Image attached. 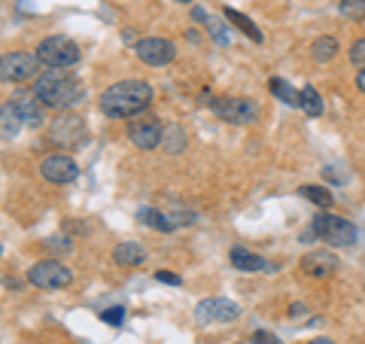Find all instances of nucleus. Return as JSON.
<instances>
[{
    "mask_svg": "<svg viewBox=\"0 0 365 344\" xmlns=\"http://www.w3.org/2000/svg\"><path fill=\"white\" fill-rule=\"evenodd\" d=\"M153 104V86L143 79H122L104 88L101 95V113L110 119H134Z\"/></svg>",
    "mask_w": 365,
    "mask_h": 344,
    "instance_id": "1",
    "label": "nucleus"
},
{
    "mask_svg": "<svg viewBox=\"0 0 365 344\" xmlns=\"http://www.w3.org/2000/svg\"><path fill=\"white\" fill-rule=\"evenodd\" d=\"M34 95L52 110H71V107L79 104V101H86V86H83V79H76L71 74L49 71V74L37 76Z\"/></svg>",
    "mask_w": 365,
    "mask_h": 344,
    "instance_id": "2",
    "label": "nucleus"
},
{
    "mask_svg": "<svg viewBox=\"0 0 365 344\" xmlns=\"http://www.w3.org/2000/svg\"><path fill=\"white\" fill-rule=\"evenodd\" d=\"M34 55L49 71H67V67H73L79 61V46L71 37H64V34H52V37L40 40Z\"/></svg>",
    "mask_w": 365,
    "mask_h": 344,
    "instance_id": "3",
    "label": "nucleus"
},
{
    "mask_svg": "<svg viewBox=\"0 0 365 344\" xmlns=\"http://www.w3.org/2000/svg\"><path fill=\"white\" fill-rule=\"evenodd\" d=\"M311 228H314V235L329 247H353L356 244V228H353L350 220H344V216H338V213H329V211L317 213Z\"/></svg>",
    "mask_w": 365,
    "mask_h": 344,
    "instance_id": "4",
    "label": "nucleus"
},
{
    "mask_svg": "<svg viewBox=\"0 0 365 344\" xmlns=\"http://www.w3.org/2000/svg\"><path fill=\"white\" fill-rule=\"evenodd\" d=\"M210 110L222 122H232V125H250V122H256V116H259V104L253 98H244V95H220V98H213Z\"/></svg>",
    "mask_w": 365,
    "mask_h": 344,
    "instance_id": "5",
    "label": "nucleus"
},
{
    "mask_svg": "<svg viewBox=\"0 0 365 344\" xmlns=\"http://www.w3.org/2000/svg\"><path fill=\"white\" fill-rule=\"evenodd\" d=\"M49 141L55 146H67V150H73V146L86 143L88 137V128H86V119L76 116V113H58L52 122H49Z\"/></svg>",
    "mask_w": 365,
    "mask_h": 344,
    "instance_id": "6",
    "label": "nucleus"
},
{
    "mask_svg": "<svg viewBox=\"0 0 365 344\" xmlns=\"http://www.w3.org/2000/svg\"><path fill=\"white\" fill-rule=\"evenodd\" d=\"M28 283H34L37 290H64V286L73 283V274L67 265H61V262L43 259L28 268Z\"/></svg>",
    "mask_w": 365,
    "mask_h": 344,
    "instance_id": "7",
    "label": "nucleus"
},
{
    "mask_svg": "<svg viewBox=\"0 0 365 344\" xmlns=\"http://www.w3.org/2000/svg\"><path fill=\"white\" fill-rule=\"evenodd\" d=\"M37 55L34 52H6L0 55V83H28L37 76Z\"/></svg>",
    "mask_w": 365,
    "mask_h": 344,
    "instance_id": "8",
    "label": "nucleus"
},
{
    "mask_svg": "<svg viewBox=\"0 0 365 344\" xmlns=\"http://www.w3.org/2000/svg\"><path fill=\"white\" fill-rule=\"evenodd\" d=\"M134 55L150 67H165L177 59V46L165 37H143L134 43Z\"/></svg>",
    "mask_w": 365,
    "mask_h": 344,
    "instance_id": "9",
    "label": "nucleus"
},
{
    "mask_svg": "<svg viewBox=\"0 0 365 344\" xmlns=\"http://www.w3.org/2000/svg\"><path fill=\"white\" fill-rule=\"evenodd\" d=\"M40 174H43V180L55 183V186H64V183H73L79 177V165L73 162V156H67V153H49L40 162Z\"/></svg>",
    "mask_w": 365,
    "mask_h": 344,
    "instance_id": "10",
    "label": "nucleus"
},
{
    "mask_svg": "<svg viewBox=\"0 0 365 344\" xmlns=\"http://www.w3.org/2000/svg\"><path fill=\"white\" fill-rule=\"evenodd\" d=\"M162 134H165V125L155 116L134 119L128 125V141L137 146V150H158V146H162Z\"/></svg>",
    "mask_w": 365,
    "mask_h": 344,
    "instance_id": "11",
    "label": "nucleus"
},
{
    "mask_svg": "<svg viewBox=\"0 0 365 344\" xmlns=\"http://www.w3.org/2000/svg\"><path fill=\"white\" fill-rule=\"evenodd\" d=\"M241 314V308L228 299H204L195 305V320L198 323H232Z\"/></svg>",
    "mask_w": 365,
    "mask_h": 344,
    "instance_id": "12",
    "label": "nucleus"
},
{
    "mask_svg": "<svg viewBox=\"0 0 365 344\" xmlns=\"http://www.w3.org/2000/svg\"><path fill=\"white\" fill-rule=\"evenodd\" d=\"M13 107L19 110V116H21V122H25L28 128H40V125H46V113H43L46 104L34 95V91H16Z\"/></svg>",
    "mask_w": 365,
    "mask_h": 344,
    "instance_id": "13",
    "label": "nucleus"
},
{
    "mask_svg": "<svg viewBox=\"0 0 365 344\" xmlns=\"http://www.w3.org/2000/svg\"><path fill=\"white\" fill-rule=\"evenodd\" d=\"M341 265L335 253H329V250H314V253H307L302 259V271L307 278H329V274H335V268Z\"/></svg>",
    "mask_w": 365,
    "mask_h": 344,
    "instance_id": "14",
    "label": "nucleus"
},
{
    "mask_svg": "<svg viewBox=\"0 0 365 344\" xmlns=\"http://www.w3.org/2000/svg\"><path fill=\"white\" fill-rule=\"evenodd\" d=\"M228 259H232V268H237V271H277L274 262L256 256L253 250H247V247H232Z\"/></svg>",
    "mask_w": 365,
    "mask_h": 344,
    "instance_id": "15",
    "label": "nucleus"
},
{
    "mask_svg": "<svg viewBox=\"0 0 365 344\" xmlns=\"http://www.w3.org/2000/svg\"><path fill=\"white\" fill-rule=\"evenodd\" d=\"M113 262L122 268H134V265H140V262H146V250H143V244H137V241H122V244H116V250H113Z\"/></svg>",
    "mask_w": 365,
    "mask_h": 344,
    "instance_id": "16",
    "label": "nucleus"
},
{
    "mask_svg": "<svg viewBox=\"0 0 365 344\" xmlns=\"http://www.w3.org/2000/svg\"><path fill=\"white\" fill-rule=\"evenodd\" d=\"M21 128H25V122H21L19 110L13 107V101L0 104V141H16Z\"/></svg>",
    "mask_w": 365,
    "mask_h": 344,
    "instance_id": "17",
    "label": "nucleus"
},
{
    "mask_svg": "<svg viewBox=\"0 0 365 344\" xmlns=\"http://www.w3.org/2000/svg\"><path fill=\"white\" fill-rule=\"evenodd\" d=\"M162 150L170 153V156H177L186 150V131H182V125L177 122H170L165 125V134H162Z\"/></svg>",
    "mask_w": 365,
    "mask_h": 344,
    "instance_id": "18",
    "label": "nucleus"
},
{
    "mask_svg": "<svg viewBox=\"0 0 365 344\" xmlns=\"http://www.w3.org/2000/svg\"><path fill=\"white\" fill-rule=\"evenodd\" d=\"M137 220H140L143 226L155 228V232H170V228H177L174 220H170L168 213H162L158 208H140V211H137Z\"/></svg>",
    "mask_w": 365,
    "mask_h": 344,
    "instance_id": "19",
    "label": "nucleus"
},
{
    "mask_svg": "<svg viewBox=\"0 0 365 344\" xmlns=\"http://www.w3.org/2000/svg\"><path fill=\"white\" fill-rule=\"evenodd\" d=\"M222 16H225V21H228V25H232V28H237V31H244L247 34V37L250 40H256V43H262V31L253 25V21H250L244 13H237V9H232V6H225L222 9Z\"/></svg>",
    "mask_w": 365,
    "mask_h": 344,
    "instance_id": "20",
    "label": "nucleus"
},
{
    "mask_svg": "<svg viewBox=\"0 0 365 344\" xmlns=\"http://www.w3.org/2000/svg\"><path fill=\"white\" fill-rule=\"evenodd\" d=\"M338 55V40L335 37H317L311 43V59L317 64H329Z\"/></svg>",
    "mask_w": 365,
    "mask_h": 344,
    "instance_id": "21",
    "label": "nucleus"
},
{
    "mask_svg": "<svg viewBox=\"0 0 365 344\" xmlns=\"http://www.w3.org/2000/svg\"><path fill=\"white\" fill-rule=\"evenodd\" d=\"M299 195H302L304 201H311V204H317V208H323V211H329V208H332V201H335V195L329 192L326 186H302Z\"/></svg>",
    "mask_w": 365,
    "mask_h": 344,
    "instance_id": "22",
    "label": "nucleus"
},
{
    "mask_svg": "<svg viewBox=\"0 0 365 344\" xmlns=\"http://www.w3.org/2000/svg\"><path fill=\"white\" fill-rule=\"evenodd\" d=\"M299 107L307 113V116H319V113H323V98H319V91L314 86H304L299 91Z\"/></svg>",
    "mask_w": 365,
    "mask_h": 344,
    "instance_id": "23",
    "label": "nucleus"
},
{
    "mask_svg": "<svg viewBox=\"0 0 365 344\" xmlns=\"http://www.w3.org/2000/svg\"><path fill=\"white\" fill-rule=\"evenodd\" d=\"M268 88H271L274 95H277V98H280V101H283V104H287V107H299V91H295V88L287 83V79L274 76L271 83H268Z\"/></svg>",
    "mask_w": 365,
    "mask_h": 344,
    "instance_id": "24",
    "label": "nucleus"
},
{
    "mask_svg": "<svg viewBox=\"0 0 365 344\" xmlns=\"http://www.w3.org/2000/svg\"><path fill=\"white\" fill-rule=\"evenodd\" d=\"M338 9H341V16H347L353 21H362L365 19V0H341Z\"/></svg>",
    "mask_w": 365,
    "mask_h": 344,
    "instance_id": "25",
    "label": "nucleus"
},
{
    "mask_svg": "<svg viewBox=\"0 0 365 344\" xmlns=\"http://www.w3.org/2000/svg\"><path fill=\"white\" fill-rule=\"evenodd\" d=\"M204 28L213 34V40L220 43V46L228 43V28H232V25H225V21H220V19H207V25H204Z\"/></svg>",
    "mask_w": 365,
    "mask_h": 344,
    "instance_id": "26",
    "label": "nucleus"
},
{
    "mask_svg": "<svg viewBox=\"0 0 365 344\" xmlns=\"http://www.w3.org/2000/svg\"><path fill=\"white\" fill-rule=\"evenodd\" d=\"M101 320H104L107 326H122L125 323V308L113 305V308H107V311H101Z\"/></svg>",
    "mask_w": 365,
    "mask_h": 344,
    "instance_id": "27",
    "label": "nucleus"
},
{
    "mask_svg": "<svg viewBox=\"0 0 365 344\" xmlns=\"http://www.w3.org/2000/svg\"><path fill=\"white\" fill-rule=\"evenodd\" d=\"M43 247H49V250H55V253H67V250H71V238L67 235H55V238H46L43 241Z\"/></svg>",
    "mask_w": 365,
    "mask_h": 344,
    "instance_id": "28",
    "label": "nucleus"
},
{
    "mask_svg": "<svg viewBox=\"0 0 365 344\" xmlns=\"http://www.w3.org/2000/svg\"><path fill=\"white\" fill-rule=\"evenodd\" d=\"M350 61L359 64V67H365V37H359L356 43L350 46Z\"/></svg>",
    "mask_w": 365,
    "mask_h": 344,
    "instance_id": "29",
    "label": "nucleus"
},
{
    "mask_svg": "<svg viewBox=\"0 0 365 344\" xmlns=\"http://www.w3.org/2000/svg\"><path fill=\"white\" fill-rule=\"evenodd\" d=\"M170 220H174V226H192L198 220V213L195 211H174L170 213Z\"/></svg>",
    "mask_w": 365,
    "mask_h": 344,
    "instance_id": "30",
    "label": "nucleus"
},
{
    "mask_svg": "<svg viewBox=\"0 0 365 344\" xmlns=\"http://www.w3.org/2000/svg\"><path fill=\"white\" fill-rule=\"evenodd\" d=\"M155 280L168 283V286H180L182 283V278H177V274H170V271H155Z\"/></svg>",
    "mask_w": 365,
    "mask_h": 344,
    "instance_id": "31",
    "label": "nucleus"
},
{
    "mask_svg": "<svg viewBox=\"0 0 365 344\" xmlns=\"http://www.w3.org/2000/svg\"><path fill=\"white\" fill-rule=\"evenodd\" d=\"M250 344H280L277 338L271 335V332H256L253 338H250Z\"/></svg>",
    "mask_w": 365,
    "mask_h": 344,
    "instance_id": "32",
    "label": "nucleus"
},
{
    "mask_svg": "<svg viewBox=\"0 0 365 344\" xmlns=\"http://www.w3.org/2000/svg\"><path fill=\"white\" fill-rule=\"evenodd\" d=\"M302 314H304V305H302V302H292V305H289V317L299 320Z\"/></svg>",
    "mask_w": 365,
    "mask_h": 344,
    "instance_id": "33",
    "label": "nucleus"
},
{
    "mask_svg": "<svg viewBox=\"0 0 365 344\" xmlns=\"http://www.w3.org/2000/svg\"><path fill=\"white\" fill-rule=\"evenodd\" d=\"M192 19H195V21H207L210 16H207V13H204V9H192Z\"/></svg>",
    "mask_w": 365,
    "mask_h": 344,
    "instance_id": "34",
    "label": "nucleus"
},
{
    "mask_svg": "<svg viewBox=\"0 0 365 344\" xmlns=\"http://www.w3.org/2000/svg\"><path fill=\"white\" fill-rule=\"evenodd\" d=\"M356 86H359V91H365V67L356 74Z\"/></svg>",
    "mask_w": 365,
    "mask_h": 344,
    "instance_id": "35",
    "label": "nucleus"
},
{
    "mask_svg": "<svg viewBox=\"0 0 365 344\" xmlns=\"http://www.w3.org/2000/svg\"><path fill=\"white\" fill-rule=\"evenodd\" d=\"M307 344H335V341H332V338H323V335H319V338H311Z\"/></svg>",
    "mask_w": 365,
    "mask_h": 344,
    "instance_id": "36",
    "label": "nucleus"
},
{
    "mask_svg": "<svg viewBox=\"0 0 365 344\" xmlns=\"http://www.w3.org/2000/svg\"><path fill=\"white\" fill-rule=\"evenodd\" d=\"M174 4H192V0H174Z\"/></svg>",
    "mask_w": 365,
    "mask_h": 344,
    "instance_id": "37",
    "label": "nucleus"
}]
</instances>
